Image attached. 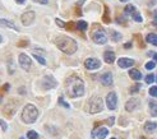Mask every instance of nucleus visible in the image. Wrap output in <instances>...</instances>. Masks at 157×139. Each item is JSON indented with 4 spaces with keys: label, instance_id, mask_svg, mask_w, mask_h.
Masks as SVG:
<instances>
[{
    "label": "nucleus",
    "instance_id": "423d86ee",
    "mask_svg": "<svg viewBox=\"0 0 157 139\" xmlns=\"http://www.w3.org/2000/svg\"><path fill=\"white\" fill-rule=\"evenodd\" d=\"M118 104V97L115 92H110L108 96H106V105H108L109 110H115Z\"/></svg>",
    "mask_w": 157,
    "mask_h": 139
},
{
    "label": "nucleus",
    "instance_id": "9d476101",
    "mask_svg": "<svg viewBox=\"0 0 157 139\" xmlns=\"http://www.w3.org/2000/svg\"><path fill=\"white\" fill-rule=\"evenodd\" d=\"M138 105H139V100H137V98H130V100L125 104V110H126L128 112H132V111H134V110L138 107Z\"/></svg>",
    "mask_w": 157,
    "mask_h": 139
},
{
    "label": "nucleus",
    "instance_id": "4468645a",
    "mask_svg": "<svg viewBox=\"0 0 157 139\" xmlns=\"http://www.w3.org/2000/svg\"><path fill=\"white\" fill-rule=\"evenodd\" d=\"M148 107H149V114L155 118H157V102L156 101H149L148 102Z\"/></svg>",
    "mask_w": 157,
    "mask_h": 139
},
{
    "label": "nucleus",
    "instance_id": "b1692460",
    "mask_svg": "<svg viewBox=\"0 0 157 139\" xmlns=\"http://www.w3.org/2000/svg\"><path fill=\"white\" fill-rule=\"evenodd\" d=\"M132 18H133L135 22H139V23H141L142 20H143V19H142V16H141V14H139L137 10H135V12L132 14Z\"/></svg>",
    "mask_w": 157,
    "mask_h": 139
},
{
    "label": "nucleus",
    "instance_id": "aec40b11",
    "mask_svg": "<svg viewBox=\"0 0 157 139\" xmlns=\"http://www.w3.org/2000/svg\"><path fill=\"white\" fill-rule=\"evenodd\" d=\"M110 38L114 41V42H118V41H120L121 40V35H120V32H116V31H110Z\"/></svg>",
    "mask_w": 157,
    "mask_h": 139
},
{
    "label": "nucleus",
    "instance_id": "2eb2a0df",
    "mask_svg": "<svg viewBox=\"0 0 157 139\" xmlns=\"http://www.w3.org/2000/svg\"><path fill=\"white\" fill-rule=\"evenodd\" d=\"M0 26L2 27H8V28H12V30H16L18 31V27L13 23L10 20H6V19H0Z\"/></svg>",
    "mask_w": 157,
    "mask_h": 139
},
{
    "label": "nucleus",
    "instance_id": "412c9836",
    "mask_svg": "<svg viewBox=\"0 0 157 139\" xmlns=\"http://www.w3.org/2000/svg\"><path fill=\"white\" fill-rule=\"evenodd\" d=\"M87 22L86 20H79V22H77V28L78 30H81V31H84V30H87Z\"/></svg>",
    "mask_w": 157,
    "mask_h": 139
},
{
    "label": "nucleus",
    "instance_id": "a211bd4d",
    "mask_svg": "<svg viewBox=\"0 0 157 139\" xmlns=\"http://www.w3.org/2000/svg\"><path fill=\"white\" fill-rule=\"evenodd\" d=\"M108 134H109V130L108 129H106V128H100L98 131H97V134H96V137L98 139H105L106 137H108Z\"/></svg>",
    "mask_w": 157,
    "mask_h": 139
},
{
    "label": "nucleus",
    "instance_id": "58836bf2",
    "mask_svg": "<svg viewBox=\"0 0 157 139\" xmlns=\"http://www.w3.org/2000/svg\"><path fill=\"white\" fill-rule=\"evenodd\" d=\"M16 2H17L18 4H23V3L26 2V0H16Z\"/></svg>",
    "mask_w": 157,
    "mask_h": 139
},
{
    "label": "nucleus",
    "instance_id": "7ed1b4c3",
    "mask_svg": "<svg viewBox=\"0 0 157 139\" xmlns=\"http://www.w3.org/2000/svg\"><path fill=\"white\" fill-rule=\"evenodd\" d=\"M38 118V110L36 106H33L32 104H28L24 106L23 111H22V120L26 124H33Z\"/></svg>",
    "mask_w": 157,
    "mask_h": 139
},
{
    "label": "nucleus",
    "instance_id": "37998d69",
    "mask_svg": "<svg viewBox=\"0 0 157 139\" xmlns=\"http://www.w3.org/2000/svg\"><path fill=\"white\" fill-rule=\"evenodd\" d=\"M156 80H157V78H156Z\"/></svg>",
    "mask_w": 157,
    "mask_h": 139
},
{
    "label": "nucleus",
    "instance_id": "f03ea898",
    "mask_svg": "<svg viewBox=\"0 0 157 139\" xmlns=\"http://www.w3.org/2000/svg\"><path fill=\"white\" fill-rule=\"evenodd\" d=\"M55 43H56V46L59 47V50H61L63 53L67 55H73L78 49L75 40H73L72 37H68V36H59V37L55 40Z\"/></svg>",
    "mask_w": 157,
    "mask_h": 139
},
{
    "label": "nucleus",
    "instance_id": "393cba45",
    "mask_svg": "<svg viewBox=\"0 0 157 139\" xmlns=\"http://www.w3.org/2000/svg\"><path fill=\"white\" fill-rule=\"evenodd\" d=\"M105 10H106V13L104 16V22H105V23H110L111 19L109 18V8H108V6H105Z\"/></svg>",
    "mask_w": 157,
    "mask_h": 139
},
{
    "label": "nucleus",
    "instance_id": "bb28decb",
    "mask_svg": "<svg viewBox=\"0 0 157 139\" xmlns=\"http://www.w3.org/2000/svg\"><path fill=\"white\" fill-rule=\"evenodd\" d=\"M134 12H135V8H134L133 5H126L125 6V13L126 14H133Z\"/></svg>",
    "mask_w": 157,
    "mask_h": 139
},
{
    "label": "nucleus",
    "instance_id": "dca6fc26",
    "mask_svg": "<svg viewBox=\"0 0 157 139\" xmlns=\"http://www.w3.org/2000/svg\"><path fill=\"white\" fill-rule=\"evenodd\" d=\"M129 75H130V78L134 79V80H141V79H142V73H141L139 70H137V69H132V70L129 71Z\"/></svg>",
    "mask_w": 157,
    "mask_h": 139
},
{
    "label": "nucleus",
    "instance_id": "f704fd0d",
    "mask_svg": "<svg viewBox=\"0 0 157 139\" xmlns=\"http://www.w3.org/2000/svg\"><path fill=\"white\" fill-rule=\"evenodd\" d=\"M32 2L38 3V4H47V3H49V0H32Z\"/></svg>",
    "mask_w": 157,
    "mask_h": 139
},
{
    "label": "nucleus",
    "instance_id": "2f4dec72",
    "mask_svg": "<svg viewBox=\"0 0 157 139\" xmlns=\"http://www.w3.org/2000/svg\"><path fill=\"white\" fill-rule=\"evenodd\" d=\"M148 56H151L155 59V63H157V53H155V51H149L148 53Z\"/></svg>",
    "mask_w": 157,
    "mask_h": 139
},
{
    "label": "nucleus",
    "instance_id": "9b49d317",
    "mask_svg": "<svg viewBox=\"0 0 157 139\" xmlns=\"http://www.w3.org/2000/svg\"><path fill=\"white\" fill-rule=\"evenodd\" d=\"M118 65L120 68L126 69V68H130L132 65H134V60L128 59V57H120V59L118 60Z\"/></svg>",
    "mask_w": 157,
    "mask_h": 139
},
{
    "label": "nucleus",
    "instance_id": "6e6552de",
    "mask_svg": "<svg viewBox=\"0 0 157 139\" xmlns=\"http://www.w3.org/2000/svg\"><path fill=\"white\" fill-rule=\"evenodd\" d=\"M84 67L88 70H96L101 67V63H100L98 59H95V57H88V59H86V61H84Z\"/></svg>",
    "mask_w": 157,
    "mask_h": 139
},
{
    "label": "nucleus",
    "instance_id": "f8f14e48",
    "mask_svg": "<svg viewBox=\"0 0 157 139\" xmlns=\"http://www.w3.org/2000/svg\"><path fill=\"white\" fill-rule=\"evenodd\" d=\"M100 82H101L104 86H111L112 84V74L109 71L104 73V74L100 77Z\"/></svg>",
    "mask_w": 157,
    "mask_h": 139
},
{
    "label": "nucleus",
    "instance_id": "cd10ccee",
    "mask_svg": "<svg viewBox=\"0 0 157 139\" xmlns=\"http://www.w3.org/2000/svg\"><path fill=\"white\" fill-rule=\"evenodd\" d=\"M149 94H151L152 97H157V87L156 86H153V87L149 88Z\"/></svg>",
    "mask_w": 157,
    "mask_h": 139
},
{
    "label": "nucleus",
    "instance_id": "7c9ffc66",
    "mask_svg": "<svg viewBox=\"0 0 157 139\" xmlns=\"http://www.w3.org/2000/svg\"><path fill=\"white\" fill-rule=\"evenodd\" d=\"M59 104H60L61 106H64L65 108H69V104H67V102L64 101V97H59Z\"/></svg>",
    "mask_w": 157,
    "mask_h": 139
},
{
    "label": "nucleus",
    "instance_id": "e433bc0d",
    "mask_svg": "<svg viewBox=\"0 0 157 139\" xmlns=\"http://www.w3.org/2000/svg\"><path fill=\"white\" fill-rule=\"evenodd\" d=\"M124 47H125V49H129V47H132V42H128V43H125Z\"/></svg>",
    "mask_w": 157,
    "mask_h": 139
},
{
    "label": "nucleus",
    "instance_id": "1a4fd4ad",
    "mask_svg": "<svg viewBox=\"0 0 157 139\" xmlns=\"http://www.w3.org/2000/svg\"><path fill=\"white\" fill-rule=\"evenodd\" d=\"M19 65L22 67L23 70L28 71L31 69V59L30 56L26 55V54H19Z\"/></svg>",
    "mask_w": 157,
    "mask_h": 139
},
{
    "label": "nucleus",
    "instance_id": "72a5a7b5",
    "mask_svg": "<svg viewBox=\"0 0 157 139\" xmlns=\"http://www.w3.org/2000/svg\"><path fill=\"white\" fill-rule=\"evenodd\" d=\"M55 22H56V24H58L59 27H61V28L64 27V22H63L61 19H59V18H56V20H55Z\"/></svg>",
    "mask_w": 157,
    "mask_h": 139
},
{
    "label": "nucleus",
    "instance_id": "ea45409f",
    "mask_svg": "<svg viewBox=\"0 0 157 139\" xmlns=\"http://www.w3.org/2000/svg\"><path fill=\"white\" fill-rule=\"evenodd\" d=\"M121 3H125V2H129V0H120Z\"/></svg>",
    "mask_w": 157,
    "mask_h": 139
},
{
    "label": "nucleus",
    "instance_id": "4c0bfd02",
    "mask_svg": "<svg viewBox=\"0 0 157 139\" xmlns=\"http://www.w3.org/2000/svg\"><path fill=\"white\" fill-rule=\"evenodd\" d=\"M112 124H114V118H110L109 119V125H112Z\"/></svg>",
    "mask_w": 157,
    "mask_h": 139
},
{
    "label": "nucleus",
    "instance_id": "20e7f679",
    "mask_svg": "<svg viewBox=\"0 0 157 139\" xmlns=\"http://www.w3.org/2000/svg\"><path fill=\"white\" fill-rule=\"evenodd\" d=\"M104 108V102L100 96H93L88 101V111L89 114H98Z\"/></svg>",
    "mask_w": 157,
    "mask_h": 139
},
{
    "label": "nucleus",
    "instance_id": "c9c22d12",
    "mask_svg": "<svg viewBox=\"0 0 157 139\" xmlns=\"http://www.w3.org/2000/svg\"><path fill=\"white\" fill-rule=\"evenodd\" d=\"M9 88H10V84H8V83H6V84H4V91H9Z\"/></svg>",
    "mask_w": 157,
    "mask_h": 139
},
{
    "label": "nucleus",
    "instance_id": "473e14b6",
    "mask_svg": "<svg viewBox=\"0 0 157 139\" xmlns=\"http://www.w3.org/2000/svg\"><path fill=\"white\" fill-rule=\"evenodd\" d=\"M0 126H2V129H3L4 131H6V129H8V126H6L5 121H4V120H2V119H0Z\"/></svg>",
    "mask_w": 157,
    "mask_h": 139
},
{
    "label": "nucleus",
    "instance_id": "39448f33",
    "mask_svg": "<svg viewBox=\"0 0 157 139\" xmlns=\"http://www.w3.org/2000/svg\"><path fill=\"white\" fill-rule=\"evenodd\" d=\"M91 37H92V40H93V42L98 43V45H105V43L108 42V36H106L104 28L97 27V26L95 27V30L92 31Z\"/></svg>",
    "mask_w": 157,
    "mask_h": 139
},
{
    "label": "nucleus",
    "instance_id": "a878e982",
    "mask_svg": "<svg viewBox=\"0 0 157 139\" xmlns=\"http://www.w3.org/2000/svg\"><path fill=\"white\" fill-rule=\"evenodd\" d=\"M155 75L152 74V73H151V74H148L147 77H146V83H148V84H151V83H153L155 82Z\"/></svg>",
    "mask_w": 157,
    "mask_h": 139
},
{
    "label": "nucleus",
    "instance_id": "c85d7f7f",
    "mask_svg": "<svg viewBox=\"0 0 157 139\" xmlns=\"http://www.w3.org/2000/svg\"><path fill=\"white\" fill-rule=\"evenodd\" d=\"M155 67H156V63L155 61H148L146 64V69H148V70H152Z\"/></svg>",
    "mask_w": 157,
    "mask_h": 139
},
{
    "label": "nucleus",
    "instance_id": "f257e3e1",
    "mask_svg": "<svg viewBox=\"0 0 157 139\" xmlns=\"http://www.w3.org/2000/svg\"><path fill=\"white\" fill-rule=\"evenodd\" d=\"M67 92L70 97H81L84 94V83L83 80L77 75H70L67 79Z\"/></svg>",
    "mask_w": 157,
    "mask_h": 139
},
{
    "label": "nucleus",
    "instance_id": "ddd939ff",
    "mask_svg": "<svg viewBox=\"0 0 157 139\" xmlns=\"http://www.w3.org/2000/svg\"><path fill=\"white\" fill-rule=\"evenodd\" d=\"M104 59L108 64H112L114 61H115V53H114V51H105Z\"/></svg>",
    "mask_w": 157,
    "mask_h": 139
},
{
    "label": "nucleus",
    "instance_id": "a19ab883",
    "mask_svg": "<svg viewBox=\"0 0 157 139\" xmlns=\"http://www.w3.org/2000/svg\"><path fill=\"white\" fill-rule=\"evenodd\" d=\"M3 41V37H2V36H0V42H2Z\"/></svg>",
    "mask_w": 157,
    "mask_h": 139
},
{
    "label": "nucleus",
    "instance_id": "6ab92c4d",
    "mask_svg": "<svg viewBox=\"0 0 157 139\" xmlns=\"http://www.w3.org/2000/svg\"><path fill=\"white\" fill-rule=\"evenodd\" d=\"M146 40H147V42H149V43H152V45L157 46V35H156V33H149V35H147Z\"/></svg>",
    "mask_w": 157,
    "mask_h": 139
},
{
    "label": "nucleus",
    "instance_id": "f3484780",
    "mask_svg": "<svg viewBox=\"0 0 157 139\" xmlns=\"http://www.w3.org/2000/svg\"><path fill=\"white\" fill-rule=\"evenodd\" d=\"M156 128H157V124L155 121H148V123H146V125H144V130L147 131V133H152Z\"/></svg>",
    "mask_w": 157,
    "mask_h": 139
},
{
    "label": "nucleus",
    "instance_id": "0eeeda50",
    "mask_svg": "<svg viewBox=\"0 0 157 139\" xmlns=\"http://www.w3.org/2000/svg\"><path fill=\"white\" fill-rule=\"evenodd\" d=\"M35 17H36V14H35L33 10H28V12L23 13V14H22V17H20L22 24H23V26H30L32 22L35 20Z\"/></svg>",
    "mask_w": 157,
    "mask_h": 139
},
{
    "label": "nucleus",
    "instance_id": "c756f323",
    "mask_svg": "<svg viewBox=\"0 0 157 139\" xmlns=\"http://www.w3.org/2000/svg\"><path fill=\"white\" fill-rule=\"evenodd\" d=\"M139 88H141V84H139V83H137L134 87H132V88H130V93H137V92L139 91Z\"/></svg>",
    "mask_w": 157,
    "mask_h": 139
},
{
    "label": "nucleus",
    "instance_id": "79ce46f5",
    "mask_svg": "<svg viewBox=\"0 0 157 139\" xmlns=\"http://www.w3.org/2000/svg\"><path fill=\"white\" fill-rule=\"evenodd\" d=\"M111 139H116V138H111Z\"/></svg>",
    "mask_w": 157,
    "mask_h": 139
},
{
    "label": "nucleus",
    "instance_id": "5701e85b",
    "mask_svg": "<svg viewBox=\"0 0 157 139\" xmlns=\"http://www.w3.org/2000/svg\"><path fill=\"white\" fill-rule=\"evenodd\" d=\"M27 138H28V139H37V138H38V134H37L35 130H30V131L27 133Z\"/></svg>",
    "mask_w": 157,
    "mask_h": 139
},
{
    "label": "nucleus",
    "instance_id": "4be33fe9",
    "mask_svg": "<svg viewBox=\"0 0 157 139\" xmlns=\"http://www.w3.org/2000/svg\"><path fill=\"white\" fill-rule=\"evenodd\" d=\"M33 57H35V59H36L41 65H46V60L44 59V57H42V56H40L38 54H36V53H33Z\"/></svg>",
    "mask_w": 157,
    "mask_h": 139
}]
</instances>
